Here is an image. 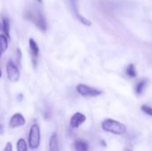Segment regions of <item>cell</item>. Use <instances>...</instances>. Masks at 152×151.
Masks as SVG:
<instances>
[{"instance_id":"obj_1","label":"cell","mask_w":152,"mask_h":151,"mask_svg":"<svg viewBox=\"0 0 152 151\" xmlns=\"http://www.w3.org/2000/svg\"><path fill=\"white\" fill-rule=\"evenodd\" d=\"M23 17L27 20L31 21L40 31H42V32L46 31L47 22H46L44 13L42 12V11L39 8L34 7V8L27 9L23 13Z\"/></svg>"},{"instance_id":"obj_2","label":"cell","mask_w":152,"mask_h":151,"mask_svg":"<svg viewBox=\"0 0 152 151\" xmlns=\"http://www.w3.org/2000/svg\"><path fill=\"white\" fill-rule=\"evenodd\" d=\"M102 128L105 132L111 133L117 135H122L126 132V128L124 124L111 118H107L103 120V122L102 123Z\"/></svg>"},{"instance_id":"obj_3","label":"cell","mask_w":152,"mask_h":151,"mask_svg":"<svg viewBox=\"0 0 152 151\" xmlns=\"http://www.w3.org/2000/svg\"><path fill=\"white\" fill-rule=\"evenodd\" d=\"M41 142L40 127L37 124H33L30 126L28 135V146L30 150H37Z\"/></svg>"},{"instance_id":"obj_4","label":"cell","mask_w":152,"mask_h":151,"mask_svg":"<svg viewBox=\"0 0 152 151\" xmlns=\"http://www.w3.org/2000/svg\"><path fill=\"white\" fill-rule=\"evenodd\" d=\"M6 74L9 81L12 83H16L20 78V72L18 66L11 60L6 63Z\"/></svg>"},{"instance_id":"obj_5","label":"cell","mask_w":152,"mask_h":151,"mask_svg":"<svg viewBox=\"0 0 152 151\" xmlns=\"http://www.w3.org/2000/svg\"><path fill=\"white\" fill-rule=\"evenodd\" d=\"M77 92L84 97H97L101 94H102V92L95 89L94 87H91L89 85H84V84H79L76 87Z\"/></svg>"},{"instance_id":"obj_6","label":"cell","mask_w":152,"mask_h":151,"mask_svg":"<svg viewBox=\"0 0 152 151\" xmlns=\"http://www.w3.org/2000/svg\"><path fill=\"white\" fill-rule=\"evenodd\" d=\"M69 5H70V8L71 10L73 11V13L74 15L76 16V18L85 26H87V27H90L92 25V22L87 20L86 17H84L78 11V5H77V0H69Z\"/></svg>"},{"instance_id":"obj_7","label":"cell","mask_w":152,"mask_h":151,"mask_svg":"<svg viewBox=\"0 0 152 151\" xmlns=\"http://www.w3.org/2000/svg\"><path fill=\"white\" fill-rule=\"evenodd\" d=\"M25 124H26V119H25L24 116L20 113L13 114L9 120V127L12 129L21 127V126L25 125Z\"/></svg>"},{"instance_id":"obj_8","label":"cell","mask_w":152,"mask_h":151,"mask_svg":"<svg viewBox=\"0 0 152 151\" xmlns=\"http://www.w3.org/2000/svg\"><path fill=\"white\" fill-rule=\"evenodd\" d=\"M86 120V117L80 113V112H76L70 118L69 124L72 128H78L82 124H84Z\"/></svg>"},{"instance_id":"obj_9","label":"cell","mask_w":152,"mask_h":151,"mask_svg":"<svg viewBox=\"0 0 152 151\" xmlns=\"http://www.w3.org/2000/svg\"><path fill=\"white\" fill-rule=\"evenodd\" d=\"M28 46H29V50H30V54L32 56L33 63H34V65H36L37 64V59L39 55V47H38L37 42L33 38L28 39Z\"/></svg>"},{"instance_id":"obj_10","label":"cell","mask_w":152,"mask_h":151,"mask_svg":"<svg viewBox=\"0 0 152 151\" xmlns=\"http://www.w3.org/2000/svg\"><path fill=\"white\" fill-rule=\"evenodd\" d=\"M49 151H60L59 147V138L56 133H53L50 137L49 141Z\"/></svg>"},{"instance_id":"obj_11","label":"cell","mask_w":152,"mask_h":151,"mask_svg":"<svg viewBox=\"0 0 152 151\" xmlns=\"http://www.w3.org/2000/svg\"><path fill=\"white\" fill-rule=\"evenodd\" d=\"M0 31H3L4 34L10 38V22L8 18L3 17L2 21L0 22Z\"/></svg>"},{"instance_id":"obj_12","label":"cell","mask_w":152,"mask_h":151,"mask_svg":"<svg viewBox=\"0 0 152 151\" xmlns=\"http://www.w3.org/2000/svg\"><path fill=\"white\" fill-rule=\"evenodd\" d=\"M73 147L76 151H88L89 146L86 141L83 140H77L73 143Z\"/></svg>"},{"instance_id":"obj_13","label":"cell","mask_w":152,"mask_h":151,"mask_svg":"<svg viewBox=\"0 0 152 151\" xmlns=\"http://www.w3.org/2000/svg\"><path fill=\"white\" fill-rule=\"evenodd\" d=\"M16 150L17 151H28V146L26 141L23 138H20L16 142Z\"/></svg>"},{"instance_id":"obj_14","label":"cell","mask_w":152,"mask_h":151,"mask_svg":"<svg viewBox=\"0 0 152 151\" xmlns=\"http://www.w3.org/2000/svg\"><path fill=\"white\" fill-rule=\"evenodd\" d=\"M7 36L4 34H0V49L4 53L8 49V40Z\"/></svg>"},{"instance_id":"obj_15","label":"cell","mask_w":152,"mask_h":151,"mask_svg":"<svg viewBox=\"0 0 152 151\" xmlns=\"http://www.w3.org/2000/svg\"><path fill=\"white\" fill-rule=\"evenodd\" d=\"M126 74L130 77H137V72L135 69V67L134 64H129L126 68Z\"/></svg>"},{"instance_id":"obj_16","label":"cell","mask_w":152,"mask_h":151,"mask_svg":"<svg viewBox=\"0 0 152 151\" xmlns=\"http://www.w3.org/2000/svg\"><path fill=\"white\" fill-rule=\"evenodd\" d=\"M146 86V82L144 80H142L138 83V85H136V88H135V92L138 95H141L142 93H143V90Z\"/></svg>"},{"instance_id":"obj_17","label":"cell","mask_w":152,"mask_h":151,"mask_svg":"<svg viewBox=\"0 0 152 151\" xmlns=\"http://www.w3.org/2000/svg\"><path fill=\"white\" fill-rule=\"evenodd\" d=\"M142 110L144 113H146L147 115L151 116L152 117V108L147 106V105H142Z\"/></svg>"},{"instance_id":"obj_18","label":"cell","mask_w":152,"mask_h":151,"mask_svg":"<svg viewBox=\"0 0 152 151\" xmlns=\"http://www.w3.org/2000/svg\"><path fill=\"white\" fill-rule=\"evenodd\" d=\"M16 56H17V61H18V64L20 65V59L22 57V53H21V51L20 48H17L16 50Z\"/></svg>"},{"instance_id":"obj_19","label":"cell","mask_w":152,"mask_h":151,"mask_svg":"<svg viewBox=\"0 0 152 151\" xmlns=\"http://www.w3.org/2000/svg\"><path fill=\"white\" fill-rule=\"evenodd\" d=\"M4 151H12V142H8L5 144V147L4 149Z\"/></svg>"},{"instance_id":"obj_20","label":"cell","mask_w":152,"mask_h":151,"mask_svg":"<svg viewBox=\"0 0 152 151\" xmlns=\"http://www.w3.org/2000/svg\"><path fill=\"white\" fill-rule=\"evenodd\" d=\"M4 133V127L2 124H0V135H3Z\"/></svg>"},{"instance_id":"obj_21","label":"cell","mask_w":152,"mask_h":151,"mask_svg":"<svg viewBox=\"0 0 152 151\" xmlns=\"http://www.w3.org/2000/svg\"><path fill=\"white\" fill-rule=\"evenodd\" d=\"M2 77V70H1V68H0V78Z\"/></svg>"},{"instance_id":"obj_22","label":"cell","mask_w":152,"mask_h":151,"mask_svg":"<svg viewBox=\"0 0 152 151\" xmlns=\"http://www.w3.org/2000/svg\"><path fill=\"white\" fill-rule=\"evenodd\" d=\"M37 2H38L39 4H41V3L43 2V0H37Z\"/></svg>"},{"instance_id":"obj_23","label":"cell","mask_w":152,"mask_h":151,"mask_svg":"<svg viewBox=\"0 0 152 151\" xmlns=\"http://www.w3.org/2000/svg\"><path fill=\"white\" fill-rule=\"evenodd\" d=\"M2 54H3V53L1 52V49H0V59H1V56H2Z\"/></svg>"}]
</instances>
